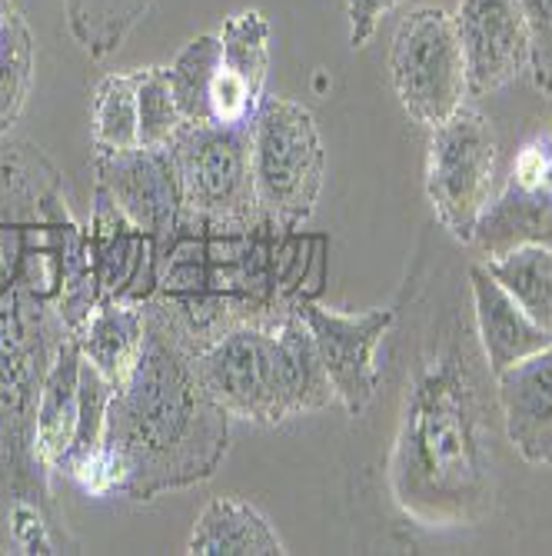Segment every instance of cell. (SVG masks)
<instances>
[{
  "label": "cell",
  "mask_w": 552,
  "mask_h": 556,
  "mask_svg": "<svg viewBox=\"0 0 552 556\" xmlns=\"http://www.w3.org/2000/svg\"><path fill=\"white\" fill-rule=\"evenodd\" d=\"M470 293H473L476 340L483 350L486 370L492 377L552 343V333L542 330L519 303L496 283L486 264L470 267Z\"/></svg>",
  "instance_id": "obj_16"
},
{
  "label": "cell",
  "mask_w": 552,
  "mask_h": 556,
  "mask_svg": "<svg viewBox=\"0 0 552 556\" xmlns=\"http://www.w3.org/2000/svg\"><path fill=\"white\" fill-rule=\"evenodd\" d=\"M146 333V307L124 296H100L77 330L80 353L114 387L130 374Z\"/></svg>",
  "instance_id": "obj_19"
},
{
  "label": "cell",
  "mask_w": 552,
  "mask_h": 556,
  "mask_svg": "<svg viewBox=\"0 0 552 556\" xmlns=\"http://www.w3.org/2000/svg\"><path fill=\"white\" fill-rule=\"evenodd\" d=\"M453 24L470 93L483 97L532 74V30L519 0H460Z\"/></svg>",
  "instance_id": "obj_12"
},
{
  "label": "cell",
  "mask_w": 552,
  "mask_h": 556,
  "mask_svg": "<svg viewBox=\"0 0 552 556\" xmlns=\"http://www.w3.org/2000/svg\"><path fill=\"white\" fill-rule=\"evenodd\" d=\"M167 147L183 200L177 233L240 237L267 220L254 184L249 127L183 124Z\"/></svg>",
  "instance_id": "obj_3"
},
{
  "label": "cell",
  "mask_w": 552,
  "mask_h": 556,
  "mask_svg": "<svg viewBox=\"0 0 552 556\" xmlns=\"http://www.w3.org/2000/svg\"><path fill=\"white\" fill-rule=\"evenodd\" d=\"M67 333L57 303L21 283H0V450H8L17 486L47 473L34 450V420L43 377Z\"/></svg>",
  "instance_id": "obj_4"
},
{
  "label": "cell",
  "mask_w": 552,
  "mask_h": 556,
  "mask_svg": "<svg viewBox=\"0 0 552 556\" xmlns=\"http://www.w3.org/2000/svg\"><path fill=\"white\" fill-rule=\"evenodd\" d=\"M93 174L124 217L154 240L157 257L164 261L177 240L183 214L170 147H130L117 154H93Z\"/></svg>",
  "instance_id": "obj_11"
},
{
  "label": "cell",
  "mask_w": 552,
  "mask_h": 556,
  "mask_svg": "<svg viewBox=\"0 0 552 556\" xmlns=\"http://www.w3.org/2000/svg\"><path fill=\"white\" fill-rule=\"evenodd\" d=\"M34 84V37L14 0H0V134H8Z\"/></svg>",
  "instance_id": "obj_22"
},
{
  "label": "cell",
  "mask_w": 552,
  "mask_h": 556,
  "mask_svg": "<svg viewBox=\"0 0 552 556\" xmlns=\"http://www.w3.org/2000/svg\"><path fill=\"white\" fill-rule=\"evenodd\" d=\"M389 77L399 104L416 124L433 130L453 117L470 97L453 14L442 8H416L399 21L389 43Z\"/></svg>",
  "instance_id": "obj_6"
},
{
  "label": "cell",
  "mask_w": 552,
  "mask_h": 556,
  "mask_svg": "<svg viewBox=\"0 0 552 556\" xmlns=\"http://www.w3.org/2000/svg\"><path fill=\"white\" fill-rule=\"evenodd\" d=\"M146 333L130 374L114 387L100 446L67 477L90 496L150 503L217 473L230 446V414L196 367V340L164 300L150 296Z\"/></svg>",
  "instance_id": "obj_1"
},
{
  "label": "cell",
  "mask_w": 552,
  "mask_h": 556,
  "mask_svg": "<svg viewBox=\"0 0 552 556\" xmlns=\"http://www.w3.org/2000/svg\"><path fill=\"white\" fill-rule=\"evenodd\" d=\"M84 357V353H80ZM111 396H114V383L100 374L97 367H90L87 361L80 364V403H77V427L70 437V446L57 464V473L70 477L90 453L100 446L107 430V410H111Z\"/></svg>",
  "instance_id": "obj_25"
},
{
  "label": "cell",
  "mask_w": 552,
  "mask_h": 556,
  "mask_svg": "<svg viewBox=\"0 0 552 556\" xmlns=\"http://www.w3.org/2000/svg\"><path fill=\"white\" fill-rule=\"evenodd\" d=\"M532 30V77L539 87L552 80V0H519Z\"/></svg>",
  "instance_id": "obj_27"
},
{
  "label": "cell",
  "mask_w": 552,
  "mask_h": 556,
  "mask_svg": "<svg viewBox=\"0 0 552 556\" xmlns=\"http://www.w3.org/2000/svg\"><path fill=\"white\" fill-rule=\"evenodd\" d=\"M399 4H403V0H349V8H346V14H349V43L367 47L370 37L376 34L380 21L389 11H396Z\"/></svg>",
  "instance_id": "obj_28"
},
{
  "label": "cell",
  "mask_w": 552,
  "mask_h": 556,
  "mask_svg": "<svg viewBox=\"0 0 552 556\" xmlns=\"http://www.w3.org/2000/svg\"><path fill=\"white\" fill-rule=\"evenodd\" d=\"M137 108H140V147H167L187 124L174 97L167 67H143Z\"/></svg>",
  "instance_id": "obj_26"
},
{
  "label": "cell",
  "mask_w": 552,
  "mask_h": 556,
  "mask_svg": "<svg viewBox=\"0 0 552 556\" xmlns=\"http://www.w3.org/2000/svg\"><path fill=\"white\" fill-rule=\"evenodd\" d=\"M87 261L100 296H124L146 303L157 293L161 257L143 230H137L114 197L93 184V217L87 233Z\"/></svg>",
  "instance_id": "obj_13"
},
{
  "label": "cell",
  "mask_w": 552,
  "mask_h": 556,
  "mask_svg": "<svg viewBox=\"0 0 552 556\" xmlns=\"http://www.w3.org/2000/svg\"><path fill=\"white\" fill-rule=\"evenodd\" d=\"M496 407L529 467H552V343L496 374Z\"/></svg>",
  "instance_id": "obj_15"
},
{
  "label": "cell",
  "mask_w": 552,
  "mask_h": 556,
  "mask_svg": "<svg viewBox=\"0 0 552 556\" xmlns=\"http://www.w3.org/2000/svg\"><path fill=\"white\" fill-rule=\"evenodd\" d=\"M220 64V37L217 34H200L193 37L177 61L167 67L174 97L180 104V114L187 124H207L210 121V87Z\"/></svg>",
  "instance_id": "obj_24"
},
{
  "label": "cell",
  "mask_w": 552,
  "mask_h": 556,
  "mask_svg": "<svg viewBox=\"0 0 552 556\" xmlns=\"http://www.w3.org/2000/svg\"><path fill=\"white\" fill-rule=\"evenodd\" d=\"M0 283H4V257H0Z\"/></svg>",
  "instance_id": "obj_29"
},
{
  "label": "cell",
  "mask_w": 552,
  "mask_h": 556,
  "mask_svg": "<svg viewBox=\"0 0 552 556\" xmlns=\"http://www.w3.org/2000/svg\"><path fill=\"white\" fill-rule=\"evenodd\" d=\"M479 340L453 320L416 361L389 450V490L420 527H473L496 496L492 400L479 380Z\"/></svg>",
  "instance_id": "obj_2"
},
{
  "label": "cell",
  "mask_w": 552,
  "mask_h": 556,
  "mask_svg": "<svg viewBox=\"0 0 552 556\" xmlns=\"http://www.w3.org/2000/svg\"><path fill=\"white\" fill-rule=\"evenodd\" d=\"M277 317L233 324L196 346V367L214 400L230 417L264 427L293 420L283 390Z\"/></svg>",
  "instance_id": "obj_8"
},
{
  "label": "cell",
  "mask_w": 552,
  "mask_h": 556,
  "mask_svg": "<svg viewBox=\"0 0 552 556\" xmlns=\"http://www.w3.org/2000/svg\"><path fill=\"white\" fill-rule=\"evenodd\" d=\"M473 243L483 257H499L523 243L552 247V130L529 137L510 177L476 220Z\"/></svg>",
  "instance_id": "obj_9"
},
{
  "label": "cell",
  "mask_w": 552,
  "mask_h": 556,
  "mask_svg": "<svg viewBox=\"0 0 552 556\" xmlns=\"http://www.w3.org/2000/svg\"><path fill=\"white\" fill-rule=\"evenodd\" d=\"M220 64L210 87V121L249 127L267 97L270 24L260 11H240L220 27Z\"/></svg>",
  "instance_id": "obj_14"
},
{
  "label": "cell",
  "mask_w": 552,
  "mask_h": 556,
  "mask_svg": "<svg viewBox=\"0 0 552 556\" xmlns=\"http://www.w3.org/2000/svg\"><path fill=\"white\" fill-rule=\"evenodd\" d=\"M140 77L143 71H117L93 87L90 124L97 154H117V150L140 147Z\"/></svg>",
  "instance_id": "obj_21"
},
{
  "label": "cell",
  "mask_w": 552,
  "mask_h": 556,
  "mask_svg": "<svg viewBox=\"0 0 552 556\" xmlns=\"http://www.w3.org/2000/svg\"><path fill=\"white\" fill-rule=\"evenodd\" d=\"M154 0H64L74 40L90 58H107L127 40Z\"/></svg>",
  "instance_id": "obj_23"
},
{
  "label": "cell",
  "mask_w": 552,
  "mask_h": 556,
  "mask_svg": "<svg viewBox=\"0 0 552 556\" xmlns=\"http://www.w3.org/2000/svg\"><path fill=\"white\" fill-rule=\"evenodd\" d=\"M190 556H283L286 546L270 527V520L240 496H217L196 517L190 540Z\"/></svg>",
  "instance_id": "obj_17"
},
{
  "label": "cell",
  "mask_w": 552,
  "mask_h": 556,
  "mask_svg": "<svg viewBox=\"0 0 552 556\" xmlns=\"http://www.w3.org/2000/svg\"><path fill=\"white\" fill-rule=\"evenodd\" d=\"M80 343L77 333H67L57 346V357L50 364L34 420V450L43 470H57L61 457L70 446L77 427V403H80Z\"/></svg>",
  "instance_id": "obj_18"
},
{
  "label": "cell",
  "mask_w": 552,
  "mask_h": 556,
  "mask_svg": "<svg viewBox=\"0 0 552 556\" xmlns=\"http://www.w3.org/2000/svg\"><path fill=\"white\" fill-rule=\"evenodd\" d=\"M254 184L264 217L283 230L304 227L323 190L326 154L313 114L290 97H264L249 124Z\"/></svg>",
  "instance_id": "obj_5"
},
{
  "label": "cell",
  "mask_w": 552,
  "mask_h": 556,
  "mask_svg": "<svg viewBox=\"0 0 552 556\" xmlns=\"http://www.w3.org/2000/svg\"><path fill=\"white\" fill-rule=\"evenodd\" d=\"M545 90H549V93H552V80H549V84H545Z\"/></svg>",
  "instance_id": "obj_30"
},
{
  "label": "cell",
  "mask_w": 552,
  "mask_h": 556,
  "mask_svg": "<svg viewBox=\"0 0 552 556\" xmlns=\"http://www.w3.org/2000/svg\"><path fill=\"white\" fill-rule=\"evenodd\" d=\"M486 270L542 330L552 333V247H513L499 257H486Z\"/></svg>",
  "instance_id": "obj_20"
},
{
  "label": "cell",
  "mask_w": 552,
  "mask_h": 556,
  "mask_svg": "<svg viewBox=\"0 0 552 556\" xmlns=\"http://www.w3.org/2000/svg\"><path fill=\"white\" fill-rule=\"evenodd\" d=\"M499 167V137L492 121L476 108H460L429 130L426 197L436 220L460 243H473Z\"/></svg>",
  "instance_id": "obj_7"
},
{
  "label": "cell",
  "mask_w": 552,
  "mask_h": 556,
  "mask_svg": "<svg viewBox=\"0 0 552 556\" xmlns=\"http://www.w3.org/2000/svg\"><path fill=\"white\" fill-rule=\"evenodd\" d=\"M299 317L307 320L313 343L320 350V361L326 377L336 390V400L349 417H360L380 383L376 346L396 324V307H373L360 314L330 311L313 300L296 303Z\"/></svg>",
  "instance_id": "obj_10"
}]
</instances>
